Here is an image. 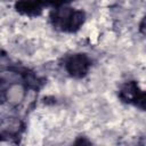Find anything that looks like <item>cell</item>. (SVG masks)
<instances>
[{
  "label": "cell",
  "mask_w": 146,
  "mask_h": 146,
  "mask_svg": "<svg viewBox=\"0 0 146 146\" xmlns=\"http://www.w3.org/2000/svg\"><path fill=\"white\" fill-rule=\"evenodd\" d=\"M52 25L63 32H76L86 21V13L67 6L55 8L50 14Z\"/></svg>",
  "instance_id": "cell-1"
},
{
  "label": "cell",
  "mask_w": 146,
  "mask_h": 146,
  "mask_svg": "<svg viewBox=\"0 0 146 146\" xmlns=\"http://www.w3.org/2000/svg\"><path fill=\"white\" fill-rule=\"evenodd\" d=\"M90 66H91L90 58L86 54H82V52L70 55L68 57H66L65 64H64L66 72L71 76L76 78V79L83 78L88 73Z\"/></svg>",
  "instance_id": "cell-2"
},
{
  "label": "cell",
  "mask_w": 146,
  "mask_h": 146,
  "mask_svg": "<svg viewBox=\"0 0 146 146\" xmlns=\"http://www.w3.org/2000/svg\"><path fill=\"white\" fill-rule=\"evenodd\" d=\"M120 98L129 104H132L135 106L140 107L141 110L144 108V103H145V92L139 88L138 83L135 81H130L124 83L119 92Z\"/></svg>",
  "instance_id": "cell-3"
},
{
  "label": "cell",
  "mask_w": 146,
  "mask_h": 146,
  "mask_svg": "<svg viewBox=\"0 0 146 146\" xmlns=\"http://www.w3.org/2000/svg\"><path fill=\"white\" fill-rule=\"evenodd\" d=\"M15 8L22 15L34 17L41 14V11L43 10V5L34 1H19V2H16Z\"/></svg>",
  "instance_id": "cell-4"
},
{
  "label": "cell",
  "mask_w": 146,
  "mask_h": 146,
  "mask_svg": "<svg viewBox=\"0 0 146 146\" xmlns=\"http://www.w3.org/2000/svg\"><path fill=\"white\" fill-rule=\"evenodd\" d=\"M72 146H92V143L84 136H80L76 137L75 140L73 141Z\"/></svg>",
  "instance_id": "cell-5"
}]
</instances>
